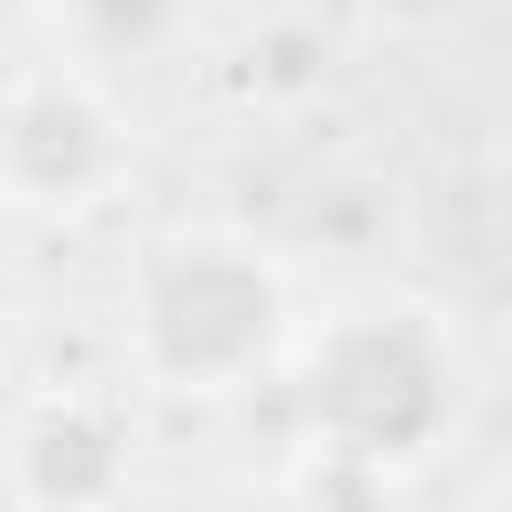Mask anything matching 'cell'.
Instances as JSON below:
<instances>
[{"label":"cell","instance_id":"3","mask_svg":"<svg viewBox=\"0 0 512 512\" xmlns=\"http://www.w3.org/2000/svg\"><path fill=\"white\" fill-rule=\"evenodd\" d=\"M128 176V112L96 64H32L0 88V200L24 216H80Z\"/></svg>","mask_w":512,"mask_h":512},{"label":"cell","instance_id":"6","mask_svg":"<svg viewBox=\"0 0 512 512\" xmlns=\"http://www.w3.org/2000/svg\"><path fill=\"white\" fill-rule=\"evenodd\" d=\"M240 88L248 96H272V104H304L312 88H328V40L296 16L264 24L240 40Z\"/></svg>","mask_w":512,"mask_h":512},{"label":"cell","instance_id":"4","mask_svg":"<svg viewBox=\"0 0 512 512\" xmlns=\"http://www.w3.org/2000/svg\"><path fill=\"white\" fill-rule=\"evenodd\" d=\"M128 424L96 400H56L16 440V488L32 504H104L128 488Z\"/></svg>","mask_w":512,"mask_h":512},{"label":"cell","instance_id":"7","mask_svg":"<svg viewBox=\"0 0 512 512\" xmlns=\"http://www.w3.org/2000/svg\"><path fill=\"white\" fill-rule=\"evenodd\" d=\"M504 216H512V176H504Z\"/></svg>","mask_w":512,"mask_h":512},{"label":"cell","instance_id":"5","mask_svg":"<svg viewBox=\"0 0 512 512\" xmlns=\"http://www.w3.org/2000/svg\"><path fill=\"white\" fill-rule=\"evenodd\" d=\"M64 24L80 40V64H136L176 40L184 0H64Z\"/></svg>","mask_w":512,"mask_h":512},{"label":"cell","instance_id":"1","mask_svg":"<svg viewBox=\"0 0 512 512\" xmlns=\"http://www.w3.org/2000/svg\"><path fill=\"white\" fill-rule=\"evenodd\" d=\"M288 272L264 240L200 224L160 240L128 280V344L168 392H232L288 344Z\"/></svg>","mask_w":512,"mask_h":512},{"label":"cell","instance_id":"2","mask_svg":"<svg viewBox=\"0 0 512 512\" xmlns=\"http://www.w3.org/2000/svg\"><path fill=\"white\" fill-rule=\"evenodd\" d=\"M456 408V368L448 344L424 328V312H352L312 344L304 368V416L312 448L352 456L368 472L416 464Z\"/></svg>","mask_w":512,"mask_h":512}]
</instances>
